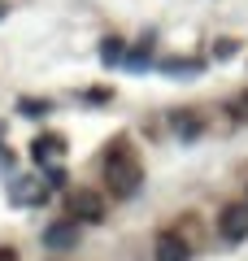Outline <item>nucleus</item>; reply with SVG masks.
Wrapping results in <instances>:
<instances>
[{"label":"nucleus","instance_id":"obj_12","mask_svg":"<svg viewBox=\"0 0 248 261\" xmlns=\"http://www.w3.org/2000/svg\"><path fill=\"white\" fill-rule=\"evenodd\" d=\"M0 18H5V5H0Z\"/></svg>","mask_w":248,"mask_h":261},{"label":"nucleus","instance_id":"obj_9","mask_svg":"<svg viewBox=\"0 0 248 261\" xmlns=\"http://www.w3.org/2000/svg\"><path fill=\"white\" fill-rule=\"evenodd\" d=\"M48 183H57V187L65 183V174H61V166H48Z\"/></svg>","mask_w":248,"mask_h":261},{"label":"nucleus","instance_id":"obj_10","mask_svg":"<svg viewBox=\"0 0 248 261\" xmlns=\"http://www.w3.org/2000/svg\"><path fill=\"white\" fill-rule=\"evenodd\" d=\"M235 118H248V96H239V105H235Z\"/></svg>","mask_w":248,"mask_h":261},{"label":"nucleus","instance_id":"obj_11","mask_svg":"<svg viewBox=\"0 0 248 261\" xmlns=\"http://www.w3.org/2000/svg\"><path fill=\"white\" fill-rule=\"evenodd\" d=\"M0 261H18V252H13V248H0Z\"/></svg>","mask_w":248,"mask_h":261},{"label":"nucleus","instance_id":"obj_7","mask_svg":"<svg viewBox=\"0 0 248 261\" xmlns=\"http://www.w3.org/2000/svg\"><path fill=\"white\" fill-rule=\"evenodd\" d=\"M175 130L183 135V140H196V130H201V122H196L192 113H175Z\"/></svg>","mask_w":248,"mask_h":261},{"label":"nucleus","instance_id":"obj_6","mask_svg":"<svg viewBox=\"0 0 248 261\" xmlns=\"http://www.w3.org/2000/svg\"><path fill=\"white\" fill-rule=\"evenodd\" d=\"M61 148H65L61 135H39V140L31 144V157L35 161H53V157H61Z\"/></svg>","mask_w":248,"mask_h":261},{"label":"nucleus","instance_id":"obj_8","mask_svg":"<svg viewBox=\"0 0 248 261\" xmlns=\"http://www.w3.org/2000/svg\"><path fill=\"white\" fill-rule=\"evenodd\" d=\"M118 53H122V48H118V39H105V48H101V57H105V61H118Z\"/></svg>","mask_w":248,"mask_h":261},{"label":"nucleus","instance_id":"obj_5","mask_svg":"<svg viewBox=\"0 0 248 261\" xmlns=\"http://www.w3.org/2000/svg\"><path fill=\"white\" fill-rule=\"evenodd\" d=\"M157 261H192V248H187V240L183 235H175V231H165V235H157Z\"/></svg>","mask_w":248,"mask_h":261},{"label":"nucleus","instance_id":"obj_2","mask_svg":"<svg viewBox=\"0 0 248 261\" xmlns=\"http://www.w3.org/2000/svg\"><path fill=\"white\" fill-rule=\"evenodd\" d=\"M65 205H70V218H74V222H101V218H105L101 196L87 192V187H74V192L65 196Z\"/></svg>","mask_w":248,"mask_h":261},{"label":"nucleus","instance_id":"obj_3","mask_svg":"<svg viewBox=\"0 0 248 261\" xmlns=\"http://www.w3.org/2000/svg\"><path fill=\"white\" fill-rule=\"evenodd\" d=\"M218 235L227 244H244L248 240V205H227L218 214Z\"/></svg>","mask_w":248,"mask_h":261},{"label":"nucleus","instance_id":"obj_4","mask_svg":"<svg viewBox=\"0 0 248 261\" xmlns=\"http://www.w3.org/2000/svg\"><path fill=\"white\" fill-rule=\"evenodd\" d=\"M44 244L53 252H70L74 244H79V222H74V218H65V222H53L44 231Z\"/></svg>","mask_w":248,"mask_h":261},{"label":"nucleus","instance_id":"obj_1","mask_svg":"<svg viewBox=\"0 0 248 261\" xmlns=\"http://www.w3.org/2000/svg\"><path fill=\"white\" fill-rule=\"evenodd\" d=\"M105 183H109V192L118 196V200H127V196L139 192V183H144V166H139V157L131 152V144H113L109 152H105Z\"/></svg>","mask_w":248,"mask_h":261}]
</instances>
